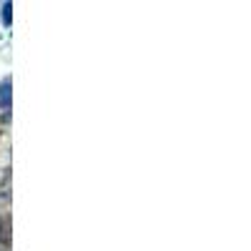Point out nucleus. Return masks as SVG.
Segmentation results:
<instances>
[{
	"mask_svg": "<svg viewBox=\"0 0 251 251\" xmlns=\"http://www.w3.org/2000/svg\"><path fill=\"white\" fill-rule=\"evenodd\" d=\"M0 108H3V111L10 108V80L0 83Z\"/></svg>",
	"mask_w": 251,
	"mask_h": 251,
	"instance_id": "obj_1",
	"label": "nucleus"
},
{
	"mask_svg": "<svg viewBox=\"0 0 251 251\" xmlns=\"http://www.w3.org/2000/svg\"><path fill=\"white\" fill-rule=\"evenodd\" d=\"M10 10H13V5L5 3V5H3V23H5V25H10Z\"/></svg>",
	"mask_w": 251,
	"mask_h": 251,
	"instance_id": "obj_2",
	"label": "nucleus"
}]
</instances>
